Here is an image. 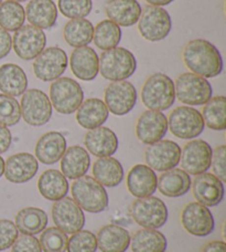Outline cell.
I'll return each mask as SVG.
<instances>
[{
	"mask_svg": "<svg viewBox=\"0 0 226 252\" xmlns=\"http://www.w3.org/2000/svg\"><path fill=\"white\" fill-rule=\"evenodd\" d=\"M93 176L104 187H116L124 181L123 165L114 157H99L94 161Z\"/></svg>",
	"mask_w": 226,
	"mask_h": 252,
	"instance_id": "obj_32",
	"label": "cell"
},
{
	"mask_svg": "<svg viewBox=\"0 0 226 252\" xmlns=\"http://www.w3.org/2000/svg\"><path fill=\"white\" fill-rule=\"evenodd\" d=\"M94 26L86 18L71 19L63 29V37L70 47H86L93 41Z\"/></svg>",
	"mask_w": 226,
	"mask_h": 252,
	"instance_id": "obj_36",
	"label": "cell"
},
{
	"mask_svg": "<svg viewBox=\"0 0 226 252\" xmlns=\"http://www.w3.org/2000/svg\"><path fill=\"white\" fill-rule=\"evenodd\" d=\"M97 248L102 252H126L130 246V235L125 228L110 223L99 229Z\"/></svg>",
	"mask_w": 226,
	"mask_h": 252,
	"instance_id": "obj_27",
	"label": "cell"
},
{
	"mask_svg": "<svg viewBox=\"0 0 226 252\" xmlns=\"http://www.w3.org/2000/svg\"><path fill=\"white\" fill-rule=\"evenodd\" d=\"M12 48V37L10 33L0 28V60L6 58Z\"/></svg>",
	"mask_w": 226,
	"mask_h": 252,
	"instance_id": "obj_47",
	"label": "cell"
},
{
	"mask_svg": "<svg viewBox=\"0 0 226 252\" xmlns=\"http://www.w3.org/2000/svg\"><path fill=\"white\" fill-rule=\"evenodd\" d=\"M69 58L66 52L58 47H50L44 49L33 61L34 75L43 82H51L61 78L64 73Z\"/></svg>",
	"mask_w": 226,
	"mask_h": 252,
	"instance_id": "obj_16",
	"label": "cell"
},
{
	"mask_svg": "<svg viewBox=\"0 0 226 252\" xmlns=\"http://www.w3.org/2000/svg\"><path fill=\"white\" fill-rule=\"evenodd\" d=\"M67 148L64 135L60 132H48L38 139L34 155L38 161L44 165H54L62 158Z\"/></svg>",
	"mask_w": 226,
	"mask_h": 252,
	"instance_id": "obj_24",
	"label": "cell"
},
{
	"mask_svg": "<svg viewBox=\"0 0 226 252\" xmlns=\"http://www.w3.org/2000/svg\"><path fill=\"white\" fill-rule=\"evenodd\" d=\"M168 129L173 136L181 139H194L203 133L205 124L200 111L192 106H178L171 111Z\"/></svg>",
	"mask_w": 226,
	"mask_h": 252,
	"instance_id": "obj_9",
	"label": "cell"
},
{
	"mask_svg": "<svg viewBox=\"0 0 226 252\" xmlns=\"http://www.w3.org/2000/svg\"><path fill=\"white\" fill-rule=\"evenodd\" d=\"M191 187L197 201L206 207L218 206L224 199V183L214 174L203 173L197 175L192 181Z\"/></svg>",
	"mask_w": 226,
	"mask_h": 252,
	"instance_id": "obj_19",
	"label": "cell"
},
{
	"mask_svg": "<svg viewBox=\"0 0 226 252\" xmlns=\"http://www.w3.org/2000/svg\"><path fill=\"white\" fill-rule=\"evenodd\" d=\"M67 235L56 227L45 228L40 236V246L43 252H66Z\"/></svg>",
	"mask_w": 226,
	"mask_h": 252,
	"instance_id": "obj_40",
	"label": "cell"
},
{
	"mask_svg": "<svg viewBox=\"0 0 226 252\" xmlns=\"http://www.w3.org/2000/svg\"><path fill=\"white\" fill-rule=\"evenodd\" d=\"M135 132L140 142L150 145L164 139L168 132V119L160 111L147 110L138 118Z\"/></svg>",
	"mask_w": 226,
	"mask_h": 252,
	"instance_id": "obj_18",
	"label": "cell"
},
{
	"mask_svg": "<svg viewBox=\"0 0 226 252\" xmlns=\"http://www.w3.org/2000/svg\"><path fill=\"white\" fill-rule=\"evenodd\" d=\"M26 18L40 29H50L57 20V7L53 0H30L26 7Z\"/></svg>",
	"mask_w": 226,
	"mask_h": 252,
	"instance_id": "obj_30",
	"label": "cell"
},
{
	"mask_svg": "<svg viewBox=\"0 0 226 252\" xmlns=\"http://www.w3.org/2000/svg\"><path fill=\"white\" fill-rule=\"evenodd\" d=\"M137 24L140 35L150 42L162 41L172 29V20L169 12L165 8L151 4L142 9Z\"/></svg>",
	"mask_w": 226,
	"mask_h": 252,
	"instance_id": "obj_7",
	"label": "cell"
},
{
	"mask_svg": "<svg viewBox=\"0 0 226 252\" xmlns=\"http://www.w3.org/2000/svg\"><path fill=\"white\" fill-rule=\"evenodd\" d=\"M69 62L72 73L82 81H93L99 73V57L88 46L75 48Z\"/></svg>",
	"mask_w": 226,
	"mask_h": 252,
	"instance_id": "obj_23",
	"label": "cell"
},
{
	"mask_svg": "<svg viewBox=\"0 0 226 252\" xmlns=\"http://www.w3.org/2000/svg\"><path fill=\"white\" fill-rule=\"evenodd\" d=\"M175 98L185 105H204L212 97L213 90L209 80L192 72L181 73L174 82Z\"/></svg>",
	"mask_w": 226,
	"mask_h": 252,
	"instance_id": "obj_5",
	"label": "cell"
},
{
	"mask_svg": "<svg viewBox=\"0 0 226 252\" xmlns=\"http://www.w3.org/2000/svg\"><path fill=\"white\" fill-rule=\"evenodd\" d=\"M184 65L205 79L215 78L223 71V58L213 43L205 39H193L182 50Z\"/></svg>",
	"mask_w": 226,
	"mask_h": 252,
	"instance_id": "obj_1",
	"label": "cell"
},
{
	"mask_svg": "<svg viewBox=\"0 0 226 252\" xmlns=\"http://www.w3.org/2000/svg\"><path fill=\"white\" fill-rule=\"evenodd\" d=\"M213 148L203 139H190L181 148L180 163L181 169L189 175H200L211 168Z\"/></svg>",
	"mask_w": 226,
	"mask_h": 252,
	"instance_id": "obj_11",
	"label": "cell"
},
{
	"mask_svg": "<svg viewBox=\"0 0 226 252\" xmlns=\"http://www.w3.org/2000/svg\"><path fill=\"white\" fill-rule=\"evenodd\" d=\"M38 189L45 199L56 201L67 195L70 185L67 178L57 169H48L39 177Z\"/></svg>",
	"mask_w": 226,
	"mask_h": 252,
	"instance_id": "obj_33",
	"label": "cell"
},
{
	"mask_svg": "<svg viewBox=\"0 0 226 252\" xmlns=\"http://www.w3.org/2000/svg\"><path fill=\"white\" fill-rule=\"evenodd\" d=\"M137 90L129 81L111 82L104 91V103L108 111L116 116L132 112L137 103Z\"/></svg>",
	"mask_w": 226,
	"mask_h": 252,
	"instance_id": "obj_13",
	"label": "cell"
},
{
	"mask_svg": "<svg viewBox=\"0 0 226 252\" xmlns=\"http://www.w3.org/2000/svg\"><path fill=\"white\" fill-rule=\"evenodd\" d=\"M52 104L49 96L41 90L30 89L22 94L20 101L21 118L31 126H42L52 118Z\"/></svg>",
	"mask_w": 226,
	"mask_h": 252,
	"instance_id": "obj_10",
	"label": "cell"
},
{
	"mask_svg": "<svg viewBox=\"0 0 226 252\" xmlns=\"http://www.w3.org/2000/svg\"><path fill=\"white\" fill-rule=\"evenodd\" d=\"M53 222L56 228L66 235H72L82 230L85 226V215L83 209L76 204L73 198L63 197L54 201L51 210Z\"/></svg>",
	"mask_w": 226,
	"mask_h": 252,
	"instance_id": "obj_17",
	"label": "cell"
},
{
	"mask_svg": "<svg viewBox=\"0 0 226 252\" xmlns=\"http://www.w3.org/2000/svg\"><path fill=\"white\" fill-rule=\"evenodd\" d=\"M20 103L16 97L0 93V124L4 126H15L20 122Z\"/></svg>",
	"mask_w": 226,
	"mask_h": 252,
	"instance_id": "obj_41",
	"label": "cell"
},
{
	"mask_svg": "<svg viewBox=\"0 0 226 252\" xmlns=\"http://www.w3.org/2000/svg\"><path fill=\"white\" fill-rule=\"evenodd\" d=\"M26 10L20 2L7 1L0 4V28L6 31H16L26 22Z\"/></svg>",
	"mask_w": 226,
	"mask_h": 252,
	"instance_id": "obj_39",
	"label": "cell"
},
{
	"mask_svg": "<svg viewBox=\"0 0 226 252\" xmlns=\"http://www.w3.org/2000/svg\"><path fill=\"white\" fill-rule=\"evenodd\" d=\"M158 177L146 164H137L130 168L126 179L128 191L136 198L152 196L157 190Z\"/></svg>",
	"mask_w": 226,
	"mask_h": 252,
	"instance_id": "obj_22",
	"label": "cell"
},
{
	"mask_svg": "<svg viewBox=\"0 0 226 252\" xmlns=\"http://www.w3.org/2000/svg\"><path fill=\"white\" fill-rule=\"evenodd\" d=\"M4 172V160L1 156H0V177L3 175Z\"/></svg>",
	"mask_w": 226,
	"mask_h": 252,
	"instance_id": "obj_51",
	"label": "cell"
},
{
	"mask_svg": "<svg viewBox=\"0 0 226 252\" xmlns=\"http://www.w3.org/2000/svg\"><path fill=\"white\" fill-rule=\"evenodd\" d=\"M97 249L96 236L92 231H76L67 240V252H96Z\"/></svg>",
	"mask_w": 226,
	"mask_h": 252,
	"instance_id": "obj_42",
	"label": "cell"
},
{
	"mask_svg": "<svg viewBox=\"0 0 226 252\" xmlns=\"http://www.w3.org/2000/svg\"><path fill=\"white\" fill-rule=\"evenodd\" d=\"M137 70V60L126 48H113L102 52L99 57V72L111 82L129 79Z\"/></svg>",
	"mask_w": 226,
	"mask_h": 252,
	"instance_id": "obj_3",
	"label": "cell"
},
{
	"mask_svg": "<svg viewBox=\"0 0 226 252\" xmlns=\"http://www.w3.org/2000/svg\"><path fill=\"white\" fill-rule=\"evenodd\" d=\"M11 1H16V2H24V1H27V0H11Z\"/></svg>",
	"mask_w": 226,
	"mask_h": 252,
	"instance_id": "obj_52",
	"label": "cell"
},
{
	"mask_svg": "<svg viewBox=\"0 0 226 252\" xmlns=\"http://www.w3.org/2000/svg\"><path fill=\"white\" fill-rule=\"evenodd\" d=\"M61 160V173L67 179H78L86 175L90 167V156L84 147L73 145L66 148Z\"/></svg>",
	"mask_w": 226,
	"mask_h": 252,
	"instance_id": "obj_26",
	"label": "cell"
},
{
	"mask_svg": "<svg viewBox=\"0 0 226 252\" xmlns=\"http://www.w3.org/2000/svg\"><path fill=\"white\" fill-rule=\"evenodd\" d=\"M18 236L19 231L15 222L8 219H0V251L11 248Z\"/></svg>",
	"mask_w": 226,
	"mask_h": 252,
	"instance_id": "obj_44",
	"label": "cell"
},
{
	"mask_svg": "<svg viewBox=\"0 0 226 252\" xmlns=\"http://www.w3.org/2000/svg\"><path fill=\"white\" fill-rule=\"evenodd\" d=\"M140 96L148 110H169L175 102L173 80L165 73L152 74L144 81Z\"/></svg>",
	"mask_w": 226,
	"mask_h": 252,
	"instance_id": "obj_2",
	"label": "cell"
},
{
	"mask_svg": "<svg viewBox=\"0 0 226 252\" xmlns=\"http://www.w3.org/2000/svg\"><path fill=\"white\" fill-rule=\"evenodd\" d=\"M180 221L184 230L196 237H206L213 232L215 221L209 207L200 202H189L180 215Z\"/></svg>",
	"mask_w": 226,
	"mask_h": 252,
	"instance_id": "obj_15",
	"label": "cell"
},
{
	"mask_svg": "<svg viewBox=\"0 0 226 252\" xmlns=\"http://www.w3.org/2000/svg\"><path fill=\"white\" fill-rule=\"evenodd\" d=\"M84 145L86 151L96 157L113 156L118 150V137L114 130L99 126V127L88 129L84 136Z\"/></svg>",
	"mask_w": 226,
	"mask_h": 252,
	"instance_id": "obj_21",
	"label": "cell"
},
{
	"mask_svg": "<svg viewBox=\"0 0 226 252\" xmlns=\"http://www.w3.org/2000/svg\"><path fill=\"white\" fill-rule=\"evenodd\" d=\"M142 8L137 0H108L105 12L108 19L119 27H132L137 24Z\"/></svg>",
	"mask_w": 226,
	"mask_h": 252,
	"instance_id": "obj_25",
	"label": "cell"
},
{
	"mask_svg": "<svg viewBox=\"0 0 226 252\" xmlns=\"http://www.w3.org/2000/svg\"><path fill=\"white\" fill-rule=\"evenodd\" d=\"M130 214L139 226L146 229L164 227L169 217L165 201L155 196L137 198L130 207Z\"/></svg>",
	"mask_w": 226,
	"mask_h": 252,
	"instance_id": "obj_8",
	"label": "cell"
},
{
	"mask_svg": "<svg viewBox=\"0 0 226 252\" xmlns=\"http://www.w3.org/2000/svg\"><path fill=\"white\" fill-rule=\"evenodd\" d=\"M71 192L76 204L90 214H99L106 210L110 202L105 187L87 175L75 179L72 184Z\"/></svg>",
	"mask_w": 226,
	"mask_h": 252,
	"instance_id": "obj_4",
	"label": "cell"
},
{
	"mask_svg": "<svg viewBox=\"0 0 226 252\" xmlns=\"http://www.w3.org/2000/svg\"><path fill=\"white\" fill-rule=\"evenodd\" d=\"M11 142V132L7 126L0 124V154H3V153H6L9 150Z\"/></svg>",
	"mask_w": 226,
	"mask_h": 252,
	"instance_id": "obj_48",
	"label": "cell"
},
{
	"mask_svg": "<svg viewBox=\"0 0 226 252\" xmlns=\"http://www.w3.org/2000/svg\"><path fill=\"white\" fill-rule=\"evenodd\" d=\"M211 167L221 182H226V146L220 145L212 153Z\"/></svg>",
	"mask_w": 226,
	"mask_h": 252,
	"instance_id": "obj_45",
	"label": "cell"
},
{
	"mask_svg": "<svg viewBox=\"0 0 226 252\" xmlns=\"http://www.w3.org/2000/svg\"><path fill=\"white\" fill-rule=\"evenodd\" d=\"M11 252H43L38 238L30 235L18 236L11 246Z\"/></svg>",
	"mask_w": 226,
	"mask_h": 252,
	"instance_id": "obj_46",
	"label": "cell"
},
{
	"mask_svg": "<svg viewBox=\"0 0 226 252\" xmlns=\"http://www.w3.org/2000/svg\"><path fill=\"white\" fill-rule=\"evenodd\" d=\"M201 252H226V245L220 240L210 241L202 247Z\"/></svg>",
	"mask_w": 226,
	"mask_h": 252,
	"instance_id": "obj_49",
	"label": "cell"
},
{
	"mask_svg": "<svg viewBox=\"0 0 226 252\" xmlns=\"http://www.w3.org/2000/svg\"><path fill=\"white\" fill-rule=\"evenodd\" d=\"M93 40L95 46L101 50L116 48L121 40V29L110 19L98 22L94 28Z\"/></svg>",
	"mask_w": 226,
	"mask_h": 252,
	"instance_id": "obj_38",
	"label": "cell"
},
{
	"mask_svg": "<svg viewBox=\"0 0 226 252\" xmlns=\"http://www.w3.org/2000/svg\"><path fill=\"white\" fill-rule=\"evenodd\" d=\"M28 88V78L21 66L6 63L0 66V91L6 95L21 96Z\"/></svg>",
	"mask_w": 226,
	"mask_h": 252,
	"instance_id": "obj_31",
	"label": "cell"
},
{
	"mask_svg": "<svg viewBox=\"0 0 226 252\" xmlns=\"http://www.w3.org/2000/svg\"><path fill=\"white\" fill-rule=\"evenodd\" d=\"M202 118L207 127L213 130L226 128V97L223 95L211 97L202 109Z\"/></svg>",
	"mask_w": 226,
	"mask_h": 252,
	"instance_id": "obj_37",
	"label": "cell"
},
{
	"mask_svg": "<svg viewBox=\"0 0 226 252\" xmlns=\"http://www.w3.org/2000/svg\"><path fill=\"white\" fill-rule=\"evenodd\" d=\"M181 147L170 139H160L148 145L143 153L146 165L155 172H167L175 168L180 163Z\"/></svg>",
	"mask_w": 226,
	"mask_h": 252,
	"instance_id": "obj_12",
	"label": "cell"
},
{
	"mask_svg": "<svg viewBox=\"0 0 226 252\" xmlns=\"http://www.w3.org/2000/svg\"><path fill=\"white\" fill-rule=\"evenodd\" d=\"M39 170V161L30 153H18L4 161L3 175L8 182L24 184L32 179Z\"/></svg>",
	"mask_w": 226,
	"mask_h": 252,
	"instance_id": "obj_20",
	"label": "cell"
},
{
	"mask_svg": "<svg viewBox=\"0 0 226 252\" xmlns=\"http://www.w3.org/2000/svg\"><path fill=\"white\" fill-rule=\"evenodd\" d=\"M48 222L47 213L37 207H26L20 209L15 218L16 227L22 235H39L47 228Z\"/></svg>",
	"mask_w": 226,
	"mask_h": 252,
	"instance_id": "obj_34",
	"label": "cell"
},
{
	"mask_svg": "<svg viewBox=\"0 0 226 252\" xmlns=\"http://www.w3.org/2000/svg\"><path fill=\"white\" fill-rule=\"evenodd\" d=\"M47 46L44 31L32 25H24L15 31L12 47L16 55L22 60H34Z\"/></svg>",
	"mask_w": 226,
	"mask_h": 252,
	"instance_id": "obj_14",
	"label": "cell"
},
{
	"mask_svg": "<svg viewBox=\"0 0 226 252\" xmlns=\"http://www.w3.org/2000/svg\"><path fill=\"white\" fill-rule=\"evenodd\" d=\"M57 9L69 19L87 17L93 9L92 0H58Z\"/></svg>",
	"mask_w": 226,
	"mask_h": 252,
	"instance_id": "obj_43",
	"label": "cell"
},
{
	"mask_svg": "<svg viewBox=\"0 0 226 252\" xmlns=\"http://www.w3.org/2000/svg\"><path fill=\"white\" fill-rule=\"evenodd\" d=\"M110 115L107 106L103 100L90 97L82 102L76 110V121L83 128L93 129L103 126Z\"/></svg>",
	"mask_w": 226,
	"mask_h": 252,
	"instance_id": "obj_29",
	"label": "cell"
},
{
	"mask_svg": "<svg viewBox=\"0 0 226 252\" xmlns=\"http://www.w3.org/2000/svg\"><path fill=\"white\" fill-rule=\"evenodd\" d=\"M133 252H166L167 238L158 229L142 228L130 236Z\"/></svg>",
	"mask_w": 226,
	"mask_h": 252,
	"instance_id": "obj_35",
	"label": "cell"
},
{
	"mask_svg": "<svg viewBox=\"0 0 226 252\" xmlns=\"http://www.w3.org/2000/svg\"><path fill=\"white\" fill-rule=\"evenodd\" d=\"M50 101L60 114H73L84 101V92L79 82L71 78H58L50 85Z\"/></svg>",
	"mask_w": 226,
	"mask_h": 252,
	"instance_id": "obj_6",
	"label": "cell"
},
{
	"mask_svg": "<svg viewBox=\"0 0 226 252\" xmlns=\"http://www.w3.org/2000/svg\"><path fill=\"white\" fill-rule=\"evenodd\" d=\"M1 2H2V0H0V4H1Z\"/></svg>",
	"mask_w": 226,
	"mask_h": 252,
	"instance_id": "obj_53",
	"label": "cell"
},
{
	"mask_svg": "<svg viewBox=\"0 0 226 252\" xmlns=\"http://www.w3.org/2000/svg\"><path fill=\"white\" fill-rule=\"evenodd\" d=\"M191 177L181 168H172L162 173L158 178L157 189L161 195L178 198L188 193L191 189Z\"/></svg>",
	"mask_w": 226,
	"mask_h": 252,
	"instance_id": "obj_28",
	"label": "cell"
},
{
	"mask_svg": "<svg viewBox=\"0 0 226 252\" xmlns=\"http://www.w3.org/2000/svg\"><path fill=\"white\" fill-rule=\"evenodd\" d=\"M144 1L148 2L151 6H157V7H164L168 6L171 2H173V0H144Z\"/></svg>",
	"mask_w": 226,
	"mask_h": 252,
	"instance_id": "obj_50",
	"label": "cell"
}]
</instances>
